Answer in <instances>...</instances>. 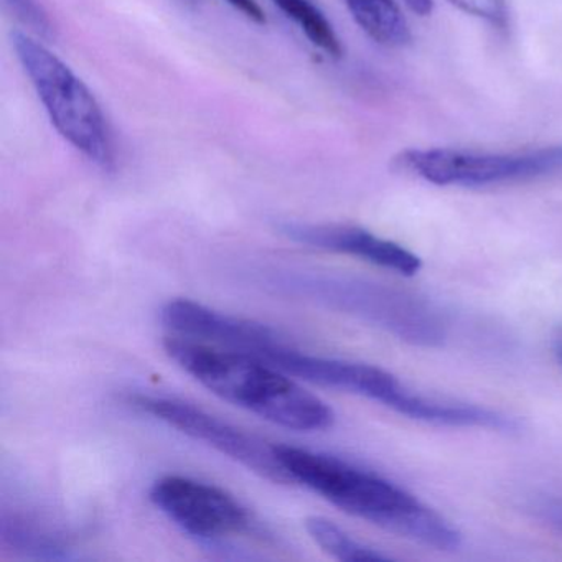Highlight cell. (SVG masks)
Segmentation results:
<instances>
[{"mask_svg":"<svg viewBox=\"0 0 562 562\" xmlns=\"http://www.w3.org/2000/svg\"><path fill=\"white\" fill-rule=\"evenodd\" d=\"M150 499L170 521L195 538L222 539L258 531L251 513L232 493L190 476H162L150 488Z\"/></svg>","mask_w":562,"mask_h":562,"instance_id":"cell-8","label":"cell"},{"mask_svg":"<svg viewBox=\"0 0 562 562\" xmlns=\"http://www.w3.org/2000/svg\"><path fill=\"white\" fill-rule=\"evenodd\" d=\"M449 2L465 14L480 19L499 31L508 27L506 0H449Z\"/></svg>","mask_w":562,"mask_h":562,"instance_id":"cell-14","label":"cell"},{"mask_svg":"<svg viewBox=\"0 0 562 562\" xmlns=\"http://www.w3.org/2000/svg\"><path fill=\"white\" fill-rule=\"evenodd\" d=\"M12 45L52 126L75 150L104 172L116 167L110 121L90 88L42 42L15 32Z\"/></svg>","mask_w":562,"mask_h":562,"instance_id":"cell-3","label":"cell"},{"mask_svg":"<svg viewBox=\"0 0 562 562\" xmlns=\"http://www.w3.org/2000/svg\"><path fill=\"white\" fill-rule=\"evenodd\" d=\"M248 355L272 364L289 376H297L318 386L357 394L400 411L407 387L390 371L373 364L308 353L285 341L278 331L266 325Z\"/></svg>","mask_w":562,"mask_h":562,"instance_id":"cell-6","label":"cell"},{"mask_svg":"<svg viewBox=\"0 0 562 562\" xmlns=\"http://www.w3.org/2000/svg\"><path fill=\"white\" fill-rule=\"evenodd\" d=\"M274 450L292 482L344 512L439 551H457L462 544V535L449 519L378 473L302 447Z\"/></svg>","mask_w":562,"mask_h":562,"instance_id":"cell-1","label":"cell"},{"mask_svg":"<svg viewBox=\"0 0 562 562\" xmlns=\"http://www.w3.org/2000/svg\"><path fill=\"white\" fill-rule=\"evenodd\" d=\"M226 4L232 5L235 11L241 12L246 19L255 24H266L265 11L256 0H225Z\"/></svg>","mask_w":562,"mask_h":562,"instance_id":"cell-17","label":"cell"},{"mask_svg":"<svg viewBox=\"0 0 562 562\" xmlns=\"http://www.w3.org/2000/svg\"><path fill=\"white\" fill-rule=\"evenodd\" d=\"M394 162L404 172L434 186L483 189L558 176L562 172V146L509 154L409 149Z\"/></svg>","mask_w":562,"mask_h":562,"instance_id":"cell-5","label":"cell"},{"mask_svg":"<svg viewBox=\"0 0 562 562\" xmlns=\"http://www.w3.org/2000/svg\"><path fill=\"white\" fill-rule=\"evenodd\" d=\"M127 403L179 432L206 443L216 452L258 473L262 479L274 483L292 482L276 456L274 446H269L259 437L206 413L202 407L176 397L153 396V394H134V396L131 394Z\"/></svg>","mask_w":562,"mask_h":562,"instance_id":"cell-7","label":"cell"},{"mask_svg":"<svg viewBox=\"0 0 562 562\" xmlns=\"http://www.w3.org/2000/svg\"><path fill=\"white\" fill-rule=\"evenodd\" d=\"M403 2L419 18H427L432 12V0H403Z\"/></svg>","mask_w":562,"mask_h":562,"instance_id":"cell-18","label":"cell"},{"mask_svg":"<svg viewBox=\"0 0 562 562\" xmlns=\"http://www.w3.org/2000/svg\"><path fill=\"white\" fill-rule=\"evenodd\" d=\"M282 235L292 241L324 251L353 256L378 268L413 278L423 268L419 256L390 239L380 238L368 229L351 225H315V223H284Z\"/></svg>","mask_w":562,"mask_h":562,"instance_id":"cell-9","label":"cell"},{"mask_svg":"<svg viewBox=\"0 0 562 562\" xmlns=\"http://www.w3.org/2000/svg\"><path fill=\"white\" fill-rule=\"evenodd\" d=\"M528 508L542 526L562 539V498L548 495L536 496Z\"/></svg>","mask_w":562,"mask_h":562,"instance_id":"cell-16","label":"cell"},{"mask_svg":"<svg viewBox=\"0 0 562 562\" xmlns=\"http://www.w3.org/2000/svg\"><path fill=\"white\" fill-rule=\"evenodd\" d=\"M305 529H307L312 541L337 561H391V555L351 538L340 526L335 525L334 521L324 518V516H311V518L305 519Z\"/></svg>","mask_w":562,"mask_h":562,"instance_id":"cell-12","label":"cell"},{"mask_svg":"<svg viewBox=\"0 0 562 562\" xmlns=\"http://www.w3.org/2000/svg\"><path fill=\"white\" fill-rule=\"evenodd\" d=\"M361 31L381 47L403 48L413 34L406 15L394 0H344Z\"/></svg>","mask_w":562,"mask_h":562,"instance_id":"cell-10","label":"cell"},{"mask_svg":"<svg viewBox=\"0 0 562 562\" xmlns=\"http://www.w3.org/2000/svg\"><path fill=\"white\" fill-rule=\"evenodd\" d=\"M2 541L27 558L70 559V538L25 516H4Z\"/></svg>","mask_w":562,"mask_h":562,"instance_id":"cell-11","label":"cell"},{"mask_svg":"<svg viewBox=\"0 0 562 562\" xmlns=\"http://www.w3.org/2000/svg\"><path fill=\"white\" fill-rule=\"evenodd\" d=\"M164 348L186 373L216 396L269 423L302 432L334 426V411L324 401L252 355L179 335L167 337Z\"/></svg>","mask_w":562,"mask_h":562,"instance_id":"cell-2","label":"cell"},{"mask_svg":"<svg viewBox=\"0 0 562 562\" xmlns=\"http://www.w3.org/2000/svg\"><path fill=\"white\" fill-rule=\"evenodd\" d=\"M552 353H554L555 360L562 368V330H559V334L552 340Z\"/></svg>","mask_w":562,"mask_h":562,"instance_id":"cell-19","label":"cell"},{"mask_svg":"<svg viewBox=\"0 0 562 562\" xmlns=\"http://www.w3.org/2000/svg\"><path fill=\"white\" fill-rule=\"evenodd\" d=\"M276 8L281 9L285 18L291 19L312 45L321 48L328 57L340 58L344 54L340 38L335 34L324 12L312 4V0H272Z\"/></svg>","mask_w":562,"mask_h":562,"instance_id":"cell-13","label":"cell"},{"mask_svg":"<svg viewBox=\"0 0 562 562\" xmlns=\"http://www.w3.org/2000/svg\"><path fill=\"white\" fill-rule=\"evenodd\" d=\"M312 288L331 307L414 347L436 348L447 340L449 325L442 312L413 292L353 278L322 279Z\"/></svg>","mask_w":562,"mask_h":562,"instance_id":"cell-4","label":"cell"},{"mask_svg":"<svg viewBox=\"0 0 562 562\" xmlns=\"http://www.w3.org/2000/svg\"><path fill=\"white\" fill-rule=\"evenodd\" d=\"M5 5L11 9L12 14L27 25L34 34L48 38L52 35V24L47 14L42 11L35 0H4Z\"/></svg>","mask_w":562,"mask_h":562,"instance_id":"cell-15","label":"cell"}]
</instances>
